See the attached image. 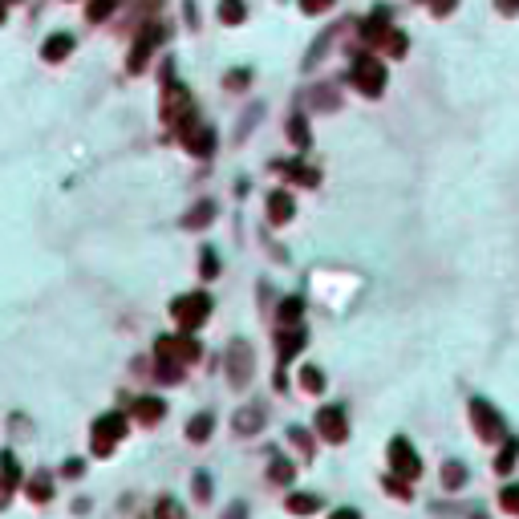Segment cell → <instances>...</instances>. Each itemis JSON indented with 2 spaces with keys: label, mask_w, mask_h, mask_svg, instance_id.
<instances>
[{
  "label": "cell",
  "mask_w": 519,
  "mask_h": 519,
  "mask_svg": "<svg viewBox=\"0 0 519 519\" xmlns=\"http://www.w3.org/2000/svg\"><path fill=\"white\" fill-rule=\"evenodd\" d=\"M471 422H474V434L483 442H499L503 438V414H495V406L483 398H471Z\"/></svg>",
  "instance_id": "obj_1"
},
{
  "label": "cell",
  "mask_w": 519,
  "mask_h": 519,
  "mask_svg": "<svg viewBox=\"0 0 519 519\" xmlns=\"http://www.w3.org/2000/svg\"><path fill=\"white\" fill-rule=\"evenodd\" d=\"M207 308H211V296H207V292H191V296H179V301L170 305V312L179 317L183 329H195V325H203Z\"/></svg>",
  "instance_id": "obj_2"
},
{
  "label": "cell",
  "mask_w": 519,
  "mask_h": 519,
  "mask_svg": "<svg viewBox=\"0 0 519 519\" xmlns=\"http://www.w3.org/2000/svg\"><path fill=\"white\" fill-rule=\"evenodd\" d=\"M353 86L361 90V94L378 97L381 86H385V70H381V61H374V57H357V61H353Z\"/></svg>",
  "instance_id": "obj_3"
},
{
  "label": "cell",
  "mask_w": 519,
  "mask_h": 519,
  "mask_svg": "<svg viewBox=\"0 0 519 519\" xmlns=\"http://www.w3.org/2000/svg\"><path fill=\"white\" fill-rule=\"evenodd\" d=\"M390 467H394L398 479H418V474H422V458L414 454V447H410L406 438H394V442H390Z\"/></svg>",
  "instance_id": "obj_4"
},
{
  "label": "cell",
  "mask_w": 519,
  "mask_h": 519,
  "mask_svg": "<svg viewBox=\"0 0 519 519\" xmlns=\"http://www.w3.org/2000/svg\"><path fill=\"white\" fill-rule=\"evenodd\" d=\"M223 365H227V381H232V385H243L248 374H252V349H248L243 341H236V345L227 349V361H223Z\"/></svg>",
  "instance_id": "obj_5"
},
{
  "label": "cell",
  "mask_w": 519,
  "mask_h": 519,
  "mask_svg": "<svg viewBox=\"0 0 519 519\" xmlns=\"http://www.w3.org/2000/svg\"><path fill=\"white\" fill-rule=\"evenodd\" d=\"M317 430L329 438V442H345V434H349V426H345V414L337 410V406H325L321 414H317Z\"/></svg>",
  "instance_id": "obj_6"
},
{
  "label": "cell",
  "mask_w": 519,
  "mask_h": 519,
  "mask_svg": "<svg viewBox=\"0 0 519 519\" xmlns=\"http://www.w3.org/2000/svg\"><path fill=\"white\" fill-rule=\"evenodd\" d=\"M122 426H126V422H122L118 414H106V418L94 426V447L97 450H110V442L122 434Z\"/></svg>",
  "instance_id": "obj_7"
},
{
  "label": "cell",
  "mask_w": 519,
  "mask_h": 519,
  "mask_svg": "<svg viewBox=\"0 0 519 519\" xmlns=\"http://www.w3.org/2000/svg\"><path fill=\"white\" fill-rule=\"evenodd\" d=\"M268 215H272V223H288V219H292V195H288V191H276V195L268 199Z\"/></svg>",
  "instance_id": "obj_8"
},
{
  "label": "cell",
  "mask_w": 519,
  "mask_h": 519,
  "mask_svg": "<svg viewBox=\"0 0 519 519\" xmlns=\"http://www.w3.org/2000/svg\"><path fill=\"white\" fill-rule=\"evenodd\" d=\"M70 49H73V37H70V33H53V37L45 41V49H41V53H45V61H61V57H65Z\"/></svg>",
  "instance_id": "obj_9"
},
{
  "label": "cell",
  "mask_w": 519,
  "mask_h": 519,
  "mask_svg": "<svg viewBox=\"0 0 519 519\" xmlns=\"http://www.w3.org/2000/svg\"><path fill=\"white\" fill-rule=\"evenodd\" d=\"M516 458H519V442H516V438H507V442H503V450L495 454V471L499 474L516 471Z\"/></svg>",
  "instance_id": "obj_10"
},
{
  "label": "cell",
  "mask_w": 519,
  "mask_h": 519,
  "mask_svg": "<svg viewBox=\"0 0 519 519\" xmlns=\"http://www.w3.org/2000/svg\"><path fill=\"white\" fill-rule=\"evenodd\" d=\"M187 146H191V154L207 159V154H211V146H215V134L207 130V126H199V134H191V138H187Z\"/></svg>",
  "instance_id": "obj_11"
},
{
  "label": "cell",
  "mask_w": 519,
  "mask_h": 519,
  "mask_svg": "<svg viewBox=\"0 0 519 519\" xmlns=\"http://www.w3.org/2000/svg\"><path fill=\"white\" fill-rule=\"evenodd\" d=\"M442 487H447V491L467 487V467H463V463H447V467H442Z\"/></svg>",
  "instance_id": "obj_12"
},
{
  "label": "cell",
  "mask_w": 519,
  "mask_h": 519,
  "mask_svg": "<svg viewBox=\"0 0 519 519\" xmlns=\"http://www.w3.org/2000/svg\"><path fill=\"white\" fill-rule=\"evenodd\" d=\"M256 426H264V410L260 406H248V410H239V418H236V430H256Z\"/></svg>",
  "instance_id": "obj_13"
},
{
  "label": "cell",
  "mask_w": 519,
  "mask_h": 519,
  "mask_svg": "<svg viewBox=\"0 0 519 519\" xmlns=\"http://www.w3.org/2000/svg\"><path fill=\"white\" fill-rule=\"evenodd\" d=\"M499 507H503L507 516H519V483H507V487L499 491Z\"/></svg>",
  "instance_id": "obj_14"
},
{
  "label": "cell",
  "mask_w": 519,
  "mask_h": 519,
  "mask_svg": "<svg viewBox=\"0 0 519 519\" xmlns=\"http://www.w3.org/2000/svg\"><path fill=\"white\" fill-rule=\"evenodd\" d=\"M219 21H223V24H239V21H243V0H223V4H219Z\"/></svg>",
  "instance_id": "obj_15"
},
{
  "label": "cell",
  "mask_w": 519,
  "mask_h": 519,
  "mask_svg": "<svg viewBox=\"0 0 519 519\" xmlns=\"http://www.w3.org/2000/svg\"><path fill=\"white\" fill-rule=\"evenodd\" d=\"M211 215H215V203H199V207L187 215V223H191V227H207V223H211Z\"/></svg>",
  "instance_id": "obj_16"
},
{
  "label": "cell",
  "mask_w": 519,
  "mask_h": 519,
  "mask_svg": "<svg viewBox=\"0 0 519 519\" xmlns=\"http://www.w3.org/2000/svg\"><path fill=\"white\" fill-rule=\"evenodd\" d=\"M134 410H138V418H142V422H154V418L163 414V401H154V398H142L138 406H134Z\"/></svg>",
  "instance_id": "obj_17"
},
{
  "label": "cell",
  "mask_w": 519,
  "mask_h": 519,
  "mask_svg": "<svg viewBox=\"0 0 519 519\" xmlns=\"http://www.w3.org/2000/svg\"><path fill=\"white\" fill-rule=\"evenodd\" d=\"M280 321H284V325H296V321H301V301H296V296L280 305Z\"/></svg>",
  "instance_id": "obj_18"
},
{
  "label": "cell",
  "mask_w": 519,
  "mask_h": 519,
  "mask_svg": "<svg viewBox=\"0 0 519 519\" xmlns=\"http://www.w3.org/2000/svg\"><path fill=\"white\" fill-rule=\"evenodd\" d=\"M288 507L301 511V516H308V511H317V499H312V495H292V499H288Z\"/></svg>",
  "instance_id": "obj_19"
},
{
  "label": "cell",
  "mask_w": 519,
  "mask_h": 519,
  "mask_svg": "<svg viewBox=\"0 0 519 519\" xmlns=\"http://www.w3.org/2000/svg\"><path fill=\"white\" fill-rule=\"evenodd\" d=\"M187 434H191V438H207V434H211V418H207V414L195 418V422L187 426Z\"/></svg>",
  "instance_id": "obj_20"
},
{
  "label": "cell",
  "mask_w": 519,
  "mask_h": 519,
  "mask_svg": "<svg viewBox=\"0 0 519 519\" xmlns=\"http://www.w3.org/2000/svg\"><path fill=\"white\" fill-rule=\"evenodd\" d=\"M301 381H305L308 394H321V385H325V381H321V369H305V374H301Z\"/></svg>",
  "instance_id": "obj_21"
},
{
  "label": "cell",
  "mask_w": 519,
  "mask_h": 519,
  "mask_svg": "<svg viewBox=\"0 0 519 519\" xmlns=\"http://www.w3.org/2000/svg\"><path fill=\"white\" fill-rule=\"evenodd\" d=\"M381 45H385V53H394V57H401V53H406V37H401V33H390V37H385Z\"/></svg>",
  "instance_id": "obj_22"
},
{
  "label": "cell",
  "mask_w": 519,
  "mask_h": 519,
  "mask_svg": "<svg viewBox=\"0 0 519 519\" xmlns=\"http://www.w3.org/2000/svg\"><path fill=\"white\" fill-rule=\"evenodd\" d=\"M114 4H118V0H94V4H90V17H94V21L110 17V8H114Z\"/></svg>",
  "instance_id": "obj_23"
},
{
  "label": "cell",
  "mask_w": 519,
  "mask_h": 519,
  "mask_svg": "<svg viewBox=\"0 0 519 519\" xmlns=\"http://www.w3.org/2000/svg\"><path fill=\"white\" fill-rule=\"evenodd\" d=\"M301 349V333H292V337H280V357H292Z\"/></svg>",
  "instance_id": "obj_24"
},
{
  "label": "cell",
  "mask_w": 519,
  "mask_h": 519,
  "mask_svg": "<svg viewBox=\"0 0 519 519\" xmlns=\"http://www.w3.org/2000/svg\"><path fill=\"white\" fill-rule=\"evenodd\" d=\"M288 134L301 142V146H308V130H305V118H292V126H288Z\"/></svg>",
  "instance_id": "obj_25"
},
{
  "label": "cell",
  "mask_w": 519,
  "mask_h": 519,
  "mask_svg": "<svg viewBox=\"0 0 519 519\" xmlns=\"http://www.w3.org/2000/svg\"><path fill=\"white\" fill-rule=\"evenodd\" d=\"M329 4H333V0H301V8H305V13H325Z\"/></svg>",
  "instance_id": "obj_26"
},
{
  "label": "cell",
  "mask_w": 519,
  "mask_h": 519,
  "mask_svg": "<svg viewBox=\"0 0 519 519\" xmlns=\"http://www.w3.org/2000/svg\"><path fill=\"white\" fill-rule=\"evenodd\" d=\"M288 463H272V479H276V483H288Z\"/></svg>",
  "instance_id": "obj_27"
},
{
  "label": "cell",
  "mask_w": 519,
  "mask_h": 519,
  "mask_svg": "<svg viewBox=\"0 0 519 519\" xmlns=\"http://www.w3.org/2000/svg\"><path fill=\"white\" fill-rule=\"evenodd\" d=\"M215 268H219V264H215L211 248H207V256H203V276H215Z\"/></svg>",
  "instance_id": "obj_28"
},
{
  "label": "cell",
  "mask_w": 519,
  "mask_h": 519,
  "mask_svg": "<svg viewBox=\"0 0 519 519\" xmlns=\"http://www.w3.org/2000/svg\"><path fill=\"white\" fill-rule=\"evenodd\" d=\"M227 86H248V70H236L227 77Z\"/></svg>",
  "instance_id": "obj_29"
},
{
  "label": "cell",
  "mask_w": 519,
  "mask_h": 519,
  "mask_svg": "<svg viewBox=\"0 0 519 519\" xmlns=\"http://www.w3.org/2000/svg\"><path fill=\"white\" fill-rule=\"evenodd\" d=\"M499 13H519V0H495Z\"/></svg>",
  "instance_id": "obj_30"
},
{
  "label": "cell",
  "mask_w": 519,
  "mask_h": 519,
  "mask_svg": "<svg viewBox=\"0 0 519 519\" xmlns=\"http://www.w3.org/2000/svg\"><path fill=\"white\" fill-rule=\"evenodd\" d=\"M454 8V0H434V13H450Z\"/></svg>",
  "instance_id": "obj_31"
},
{
  "label": "cell",
  "mask_w": 519,
  "mask_h": 519,
  "mask_svg": "<svg viewBox=\"0 0 519 519\" xmlns=\"http://www.w3.org/2000/svg\"><path fill=\"white\" fill-rule=\"evenodd\" d=\"M333 519H361V516H357V511H349V507H341V511H337Z\"/></svg>",
  "instance_id": "obj_32"
},
{
  "label": "cell",
  "mask_w": 519,
  "mask_h": 519,
  "mask_svg": "<svg viewBox=\"0 0 519 519\" xmlns=\"http://www.w3.org/2000/svg\"><path fill=\"white\" fill-rule=\"evenodd\" d=\"M0 21H4V4H0Z\"/></svg>",
  "instance_id": "obj_33"
}]
</instances>
